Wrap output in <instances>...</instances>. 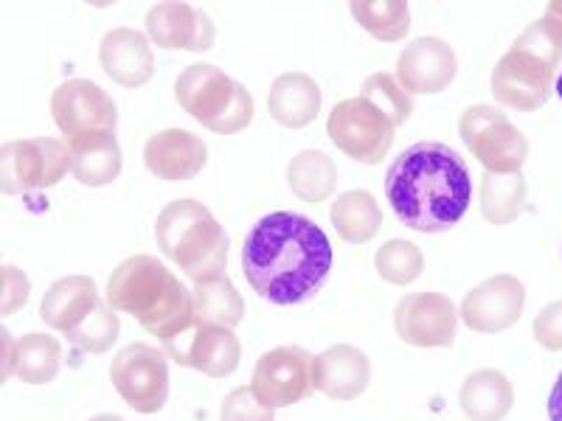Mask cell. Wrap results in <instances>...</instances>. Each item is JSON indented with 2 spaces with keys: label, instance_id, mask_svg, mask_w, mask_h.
<instances>
[{
  "label": "cell",
  "instance_id": "6da1fadb",
  "mask_svg": "<svg viewBox=\"0 0 562 421\" xmlns=\"http://www.w3.org/2000/svg\"><path fill=\"white\" fill-rule=\"evenodd\" d=\"M333 270V244L313 219L276 210L250 228L243 244V273L250 289L279 307L313 298Z\"/></svg>",
  "mask_w": 562,
  "mask_h": 421
},
{
  "label": "cell",
  "instance_id": "7a4b0ae2",
  "mask_svg": "<svg viewBox=\"0 0 562 421\" xmlns=\"http://www.w3.org/2000/svg\"><path fill=\"white\" fill-rule=\"evenodd\" d=\"M385 197L405 228L445 234L464 219L473 203V178L453 147L419 140L396 155L385 172Z\"/></svg>",
  "mask_w": 562,
  "mask_h": 421
},
{
  "label": "cell",
  "instance_id": "3957f363",
  "mask_svg": "<svg viewBox=\"0 0 562 421\" xmlns=\"http://www.w3.org/2000/svg\"><path fill=\"white\" fill-rule=\"evenodd\" d=\"M414 113V96L394 73L378 70L360 88V96L344 99L326 118V135L346 158L378 167L394 144L396 127Z\"/></svg>",
  "mask_w": 562,
  "mask_h": 421
},
{
  "label": "cell",
  "instance_id": "277c9868",
  "mask_svg": "<svg viewBox=\"0 0 562 421\" xmlns=\"http://www.w3.org/2000/svg\"><path fill=\"white\" fill-rule=\"evenodd\" d=\"M108 304L155 334L160 343L178 338L194 323V295L155 255L124 259L108 278Z\"/></svg>",
  "mask_w": 562,
  "mask_h": 421
},
{
  "label": "cell",
  "instance_id": "5b68a950",
  "mask_svg": "<svg viewBox=\"0 0 562 421\" xmlns=\"http://www.w3.org/2000/svg\"><path fill=\"white\" fill-rule=\"evenodd\" d=\"M562 59V43L546 18L524 29L501 62L492 68L490 90L501 107L535 113L549 102L554 90L557 65Z\"/></svg>",
  "mask_w": 562,
  "mask_h": 421
},
{
  "label": "cell",
  "instance_id": "8992f818",
  "mask_svg": "<svg viewBox=\"0 0 562 421\" xmlns=\"http://www.w3.org/2000/svg\"><path fill=\"white\" fill-rule=\"evenodd\" d=\"M155 242L189 281L217 278L228 264L231 239L220 219L198 200H175L158 214Z\"/></svg>",
  "mask_w": 562,
  "mask_h": 421
},
{
  "label": "cell",
  "instance_id": "52a82bcc",
  "mask_svg": "<svg viewBox=\"0 0 562 421\" xmlns=\"http://www.w3.org/2000/svg\"><path fill=\"white\" fill-rule=\"evenodd\" d=\"M175 99L194 122L217 135H237L254 122V96L245 84L209 62H194L175 79Z\"/></svg>",
  "mask_w": 562,
  "mask_h": 421
},
{
  "label": "cell",
  "instance_id": "ba28073f",
  "mask_svg": "<svg viewBox=\"0 0 562 421\" xmlns=\"http://www.w3.org/2000/svg\"><path fill=\"white\" fill-rule=\"evenodd\" d=\"M459 135L484 172L515 174L529 160V138L509 115L490 104H473L459 118Z\"/></svg>",
  "mask_w": 562,
  "mask_h": 421
},
{
  "label": "cell",
  "instance_id": "9c48e42d",
  "mask_svg": "<svg viewBox=\"0 0 562 421\" xmlns=\"http://www.w3.org/2000/svg\"><path fill=\"white\" fill-rule=\"evenodd\" d=\"M70 172V144L63 138H20L0 147V192H43Z\"/></svg>",
  "mask_w": 562,
  "mask_h": 421
},
{
  "label": "cell",
  "instance_id": "30bf717a",
  "mask_svg": "<svg viewBox=\"0 0 562 421\" xmlns=\"http://www.w3.org/2000/svg\"><path fill=\"white\" fill-rule=\"evenodd\" d=\"M110 383L130 410L140 416L158 413L169 399L167 351L130 343L110 363Z\"/></svg>",
  "mask_w": 562,
  "mask_h": 421
},
{
  "label": "cell",
  "instance_id": "8fae6325",
  "mask_svg": "<svg viewBox=\"0 0 562 421\" xmlns=\"http://www.w3.org/2000/svg\"><path fill=\"white\" fill-rule=\"evenodd\" d=\"M313 354L301 345H279L256 360L250 390L265 408H293L315 390Z\"/></svg>",
  "mask_w": 562,
  "mask_h": 421
},
{
  "label": "cell",
  "instance_id": "7c38bea8",
  "mask_svg": "<svg viewBox=\"0 0 562 421\" xmlns=\"http://www.w3.org/2000/svg\"><path fill=\"white\" fill-rule=\"evenodd\" d=\"M52 115L68 140L88 133H115L119 110L108 90L90 79H68L52 93Z\"/></svg>",
  "mask_w": 562,
  "mask_h": 421
},
{
  "label": "cell",
  "instance_id": "4fadbf2b",
  "mask_svg": "<svg viewBox=\"0 0 562 421\" xmlns=\"http://www.w3.org/2000/svg\"><path fill=\"white\" fill-rule=\"evenodd\" d=\"M394 332L416 349H448L459 332V309L441 293H411L394 309Z\"/></svg>",
  "mask_w": 562,
  "mask_h": 421
},
{
  "label": "cell",
  "instance_id": "5bb4252c",
  "mask_svg": "<svg viewBox=\"0 0 562 421\" xmlns=\"http://www.w3.org/2000/svg\"><path fill=\"white\" fill-rule=\"evenodd\" d=\"M164 351L178 365L200 371L203 377L211 379L231 377L243 360V345L237 334L223 326L200 323V320H194L192 329H186L183 334L167 340Z\"/></svg>",
  "mask_w": 562,
  "mask_h": 421
},
{
  "label": "cell",
  "instance_id": "9a60e30c",
  "mask_svg": "<svg viewBox=\"0 0 562 421\" xmlns=\"http://www.w3.org/2000/svg\"><path fill=\"white\" fill-rule=\"evenodd\" d=\"M526 307L524 281L509 273L492 275L464 295L459 318L479 334H501L518 323Z\"/></svg>",
  "mask_w": 562,
  "mask_h": 421
},
{
  "label": "cell",
  "instance_id": "2e32d148",
  "mask_svg": "<svg viewBox=\"0 0 562 421\" xmlns=\"http://www.w3.org/2000/svg\"><path fill=\"white\" fill-rule=\"evenodd\" d=\"M459 73V59L450 43L439 37H419L405 45L396 59V82L408 90L411 96H434L453 84Z\"/></svg>",
  "mask_w": 562,
  "mask_h": 421
},
{
  "label": "cell",
  "instance_id": "e0dca14e",
  "mask_svg": "<svg viewBox=\"0 0 562 421\" xmlns=\"http://www.w3.org/2000/svg\"><path fill=\"white\" fill-rule=\"evenodd\" d=\"M147 37L167 52L203 54L214 45L217 29L209 14L189 3H155L147 12Z\"/></svg>",
  "mask_w": 562,
  "mask_h": 421
},
{
  "label": "cell",
  "instance_id": "ac0fdd59",
  "mask_svg": "<svg viewBox=\"0 0 562 421\" xmlns=\"http://www.w3.org/2000/svg\"><path fill=\"white\" fill-rule=\"evenodd\" d=\"M209 163V147L203 138L189 129L169 127L155 133L144 144V167L160 180L180 183V180H194Z\"/></svg>",
  "mask_w": 562,
  "mask_h": 421
},
{
  "label": "cell",
  "instance_id": "d6986e66",
  "mask_svg": "<svg viewBox=\"0 0 562 421\" xmlns=\"http://www.w3.org/2000/svg\"><path fill=\"white\" fill-rule=\"evenodd\" d=\"M153 39L138 29L119 26L108 32L99 45V62L115 84L133 90L144 88L155 77Z\"/></svg>",
  "mask_w": 562,
  "mask_h": 421
},
{
  "label": "cell",
  "instance_id": "ffe728a7",
  "mask_svg": "<svg viewBox=\"0 0 562 421\" xmlns=\"http://www.w3.org/2000/svg\"><path fill=\"white\" fill-rule=\"evenodd\" d=\"M313 383L318 394L335 402L358 399L371 383V363L358 345L338 343L313 360Z\"/></svg>",
  "mask_w": 562,
  "mask_h": 421
},
{
  "label": "cell",
  "instance_id": "44dd1931",
  "mask_svg": "<svg viewBox=\"0 0 562 421\" xmlns=\"http://www.w3.org/2000/svg\"><path fill=\"white\" fill-rule=\"evenodd\" d=\"M99 304L102 300H99L97 281L88 275H65L54 281L40 300V320L54 332L68 334L82 326Z\"/></svg>",
  "mask_w": 562,
  "mask_h": 421
},
{
  "label": "cell",
  "instance_id": "7402d4cb",
  "mask_svg": "<svg viewBox=\"0 0 562 421\" xmlns=\"http://www.w3.org/2000/svg\"><path fill=\"white\" fill-rule=\"evenodd\" d=\"M268 113L279 127L304 129L321 113V88L310 73L288 70L281 73L268 93Z\"/></svg>",
  "mask_w": 562,
  "mask_h": 421
},
{
  "label": "cell",
  "instance_id": "603a6c76",
  "mask_svg": "<svg viewBox=\"0 0 562 421\" xmlns=\"http://www.w3.org/2000/svg\"><path fill=\"white\" fill-rule=\"evenodd\" d=\"M70 144V174L82 185L102 189L119 180L124 169V155L115 133H88L68 140Z\"/></svg>",
  "mask_w": 562,
  "mask_h": 421
},
{
  "label": "cell",
  "instance_id": "cb8c5ba5",
  "mask_svg": "<svg viewBox=\"0 0 562 421\" xmlns=\"http://www.w3.org/2000/svg\"><path fill=\"white\" fill-rule=\"evenodd\" d=\"M459 405L470 421H504L515 405V385L504 371L479 368L461 383Z\"/></svg>",
  "mask_w": 562,
  "mask_h": 421
},
{
  "label": "cell",
  "instance_id": "d4e9b609",
  "mask_svg": "<svg viewBox=\"0 0 562 421\" xmlns=\"http://www.w3.org/2000/svg\"><path fill=\"white\" fill-rule=\"evenodd\" d=\"M329 219H333L338 237L349 244L371 242L385 223L378 197L366 189H351V192L338 194L333 208H329Z\"/></svg>",
  "mask_w": 562,
  "mask_h": 421
},
{
  "label": "cell",
  "instance_id": "484cf974",
  "mask_svg": "<svg viewBox=\"0 0 562 421\" xmlns=\"http://www.w3.org/2000/svg\"><path fill=\"white\" fill-rule=\"evenodd\" d=\"M338 178L335 160L321 149H304V152L293 155V160L288 163V185L301 203L318 205L333 197L338 189Z\"/></svg>",
  "mask_w": 562,
  "mask_h": 421
},
{
  "label": "cell",
  "instance_id": "4316f807",
  "mask_svg": "<svg viewBox=\"0 0 562 421\" xmlns=\"http://www.w3.org/2000/svg\"><path fill=\"white\" fill-rule=\"evenodd\" d=\"M194 320L211 326H223V329H234L243 323L245 318V300L239 289L234 287V281L228 275H217V278L200 281L194 284Z\"/></svg>",
  "mask_w": 562,
  "mask_h": 421
},
{
  "label": "cell",
  "instance_id": "83f0119b",
  "mask_svg": "<svg viewBox=\"0 0 562 421\" xmlns=\"http://www.w3.org/2000/svg\"><path fill=\"white\" fill-rule=\"evenodd\" d=\"M529 183L520 172L481 174V214L490 225H512L524 214Z\"/></svg>",
  "mask_w": 562,
  "mask_h": 421
},
{
  "label": "cell",
  "instance_id": "f1b7e54d",
  "mask_svg": "<svg viewBox=\"0 0 562 421\" xmlns=\"http://www.w3.org/2000/svg\"><path fill=\"white\" fill-rule=\"evenodd\" d=\"M63 365V345L52 334H23L18 340L14 377L26 385L52 383Z\"/></svg>",
  "mask_w": 562,
  "mask_h": 421
},
{
  "label": "cell",
  "instance_id": "f546056e",
  "mask_svg": "<svg viewBox=\"0 0 562 421\" xmlns=\"http://www.w3.org/2000/svg\"><path fill=\"white\" fill-rule=\"evenodd\" d=\"M349 12L371 37L383 43L403 39L411 29V7L405 0H355Z\"/></svg>",
  "mask_w": 562,
  "mask_h": 421
},
{
  "label": "cell",
  "instance_id": "4dcf8cb0",
  "mask_svg": "<svg viewBox=\"0 0 562 421\" xmlns=\"http://www.w3.org/2000/svg\"><path fill=\"white\" fill-rule=\"evenodd\" d=\"M374 270L394 287H408L425 273V253L408 239H391L374 253Z\"/></svg>",
  "mask_w": 562,
  "mask_h": 421
},
{
  "label": "cell",
  "instance_id": "1f68e13d",
  "mask_svg": "<svg viewBox=\"0 0 562 421\" xmlns=\"http://www.w3.org/2000/svg\"><path fill=\"white\" fill-rule=\"evenodd\" d=\"M119 334H122L119 312L102 300V304L93 309V315H90L82 326H77L74 332L65 334V338L77 345V349L88 351V354H108V351L113 349L115 340H119Z\"/></svg>",
  "mask_w": 562,
  "mask_h": 421
},
{
  "label": "cell",
  "instance_id": "d6a6232c",
  "mask_svg": "<svg viewBox=\"0 0 562 421\" xmlns=\"http://www.w3.org/2000/svg\"><path fill=\"white\" fill-rule=\"evenodd\" d=\"M276 410L265 408L250 388H234L223 399L220 421H276Z\"/></svg>",
  "mask_w": 562,
  "mask_h": 421
},
{
  "label": "cell",
  "instance_id": "836d02e7",
  "mask_svg": "<svg viewBox=\"0 0 562 421\" xmlns=\"http://www.w3.org/2000/svg\"><path fill=\"white\" fill-rule=\"evenodd\" d=\"M29 295H32V281L23 270H18L14 264H3V295H0V315L9 318L18 309L26 307Z\"/></svg>",
  "mask_w": 562,
  "mask_h": 421
},
{
  "label": "cell",
  "instance_id": "e575fe53",
  "mask_svg": "<svg viewBox=\"0 0 562 421\" xmlns=\"http://www.w3.org/2000/svg\"><path fill=\"white\" fill-rule=\"evenodd\" d=\"M0 340H3V383L14 377V360H18V340L7 332V329H0Z\"/></svg>",
  "mask_w": 562,
  "mask_h": 421
},
{
  "label": "cell",
  "instance_id": "d590c367",
  "mask_svg": "<svg viewBox=\"0 0 562 421\" xmlns=\"http://www.w3.org/2000/svg\"><path fill=\"white\" fill-rule=\"evenodd\" d=\"M549 419L551 421H562V374L557 377L554 388H551L549 396Z\"/></svg>",
  "mask_w": 562,
  "mask_h": 421
},
{
  "label": "cell",
  "instance_id": "8d00e7d4",
  "mask_svg": "<svg viewBox=\"0 0 562 421\" xmlns=\"http://www.w3.org/2000/svg\"><path fill=\"white\" fill-rule=\"evenodd\" d=\"M546 23H549L551 32L562 43V3H549V9H546Z\"/></svg>",
  "mask_w": 562,
  "mask_h": 421
},
{
  "label": "cell",
  "instance_id": "74e56055",
  "mask_svg": "<svg viewBox=\"0 0 562 421\" xmlns=\"http://www.w3.org/2000/svg\"><path fill=\"white\" fill-rule=\"evenodd\" d=\"M88 421H124V419L115 413H102V416H93V419H88Z\"/></svg>",
  "mask_w": 562,
  "mask_h": 421
},
{
  "label": "cell",
  "instance_id": "f35d334b",
  "mask_svg": "<svg viewBox=\"0 0 562 421\" xmlns=\"http://www.w3.org/2000/svg\"><path fill=\"white\" fill-rule=\"evenodd\" d=\"M554 90H557V96H560V102H562V68L557 70V79H554Z\"/></svg>",
  "mask_w": 562,
  "mask_h": 421
},
{
  "label": "cell",
  "instance_id": "ab89813d",
  "mask_svg": "<svg viewBox=\"0 0 562 421\" xmlns=\"http://www.w3.org/2000/svg\"><path fill=\"white\" fill-rule=\"evenodd\" d=\"M560 315H562V300H560Z\"/></svg>",
  "mask_w": 562,
  "mask_h": 421
}]
</instances>
